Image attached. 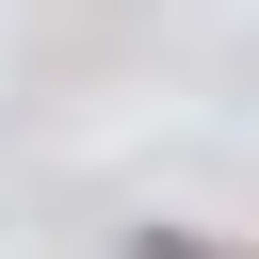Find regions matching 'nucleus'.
<instances>
[{
	"mask_svg": "<svg viewBox=\"0 0 259 259\" xmlns=\"http://www.w3.org/2000/svg\"><path fill=\"white\" fill-rule=\"evenodd\" d=\"M130 259H227V243H178V227H146V243H130Z\"/></svg>",
	"mask_w": 259,
	"mask_h": 259,
	"instance_id": "f257e3e1",
	"label": "nucleus"
}]
</instances>
